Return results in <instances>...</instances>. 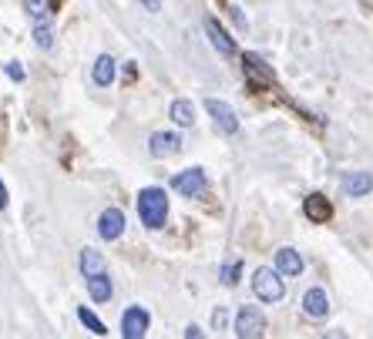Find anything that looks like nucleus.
Returning a JSON list of instances; mask_svg holds the SVG:
<instances>
[{"label":"nucleus","instance_id":"1","mask_svg":"<svg viewBox=\"0 0 373 339\" xmlns=\"http://www.w3.org/2000/svg\"><path fill=\"white\" fill-rule=\"evenodd\" d=\"M138 215L148 229H162L169 222V195L162 188H145L138 195Z\"/></svg>","mask_w":373,"mask_h":339},{"label":"nucleus","instance_id":"2","mask_svg":"<svg viewBox=\"0 0 373 339\" xmlns=\"http://www.w3.org/2000/svg\"><path fill=\"white\" fill-rule=\"evenodd\" d=\"M252 293L259 295V303H280L286 295V286H282V272L280 269H256L252 276Z\"/></svg>","mask_w":373,"mask_h":339},{"label":"nucleus","instance_id":"3","mask_svg":"<svg viewBox=\"0 0 373 339\" xmlns=\"http://www.w3.org/2000/svg\"><path fill=\"white\" fill-rule=\"evenodd\" d=\"M266 333V316L256 306H242L235 312V336L242 339H259Z\"/></svg>","mask_w":373,"mask_h":339},{"label":"nucleus","instance_id":"4","mask_svg":"<svg viewBox=\"0 0 373 339\" xmlns=\"http://www.w3.org/2000/svg\"><path fill=\"white\" fill-rule=\"evenodd\" d=\"M205 111L212 114V121H216V128L222 135H235V131H239V118H235L233 105H225V101H218V98H209V101H205Z\"/></svg>","mask_w":373,"mask_h":339},{"label":"nucleus","instance_id":"5","mask_svg":"<svg viewBox=\"0 0 373 339\" xmlns=\"http://www.w3.org/2000/svg\"><path fill=\"white\" fill-rule=\"evenodd\" d=\"M148 309H141V306H128L122 312V336L124 339H141L145 333H148Z\"/></svg>","mask_w":373,"mask_h":339},{"label":"nucleus","instance_id":"6","mask_svg":"<svg viewBox=\"0 0 373 339\" xmlns=\"http://www.w3.org/2000/svg\"><path fill=\"white\" fill-rule=\"evenodd\" d=\"M171 188H175L178 195H185V199H195V195H202L205 192V171L202 168L178 171V175L171 178Z\"/></svg>","mask_w":373,"mask_h":339},{"label":"nucleus","instance_id":"7","mask_svg":"<svg viewBox=\"0 0 373 339\" xmlns=\"http://www.w3.org/2000/svg\"><path fill=\"white\" fill-rule=\"evenodd\" d=\"M98 235L105 239V242H118L124 235V212L122 208H105L101 215H98Z\"/></svg>","mask_w":373,"mask_h":339},{"label":"nucleus","instance_id":"8","mask_svg":"<svg viewBox=\"0 0 373 339\" xmlns=\"http://www.w3.org/2000/svg\"><path fill=\"white\" fill-rule=\"evenodd\" d=\"M148 152L152 158H169V154L182 152V135L178 131H155L152 141H148Z\"/></svg>","mask_w":373,"mask_h":339},{"label":"nucleus","instance_id":"9","mask_svg":"<svg viewBox=\"0 0 373 339\" xmlns=\"http://www.w3.org/2000/svg\"><path fill=\"white\" fill-rule=\"evenodd\" d=\"M303 312L310 316V319H327L329 316V295L327 289H320V286H313L303 293Z\"/></svg>","mask_w":373,"mask_h":339},{"label":"nucleus","instance_id":"10","mask_svg":"<svg viewBox=\"0 0 373 339\" xmlns=\"http://www.w3.org/2000/svg\"><path fill=\"white\" fill-rule=\"evenodd\" d=\"M340 185L350 199H363V195H370L373 192V175L370 171H346V175L340 178Z\"/></svg>","mask_w":373,"mask_h":339},{"label":"nucleus","instance_id":"11","mask_svg":"<svg viewBox=\"0 0 373 339\" xmlns=\"http://www.w3.org/2000/svg\"><path fill=\"white\" fill-rule=\"evenodd\" d=\"M205 31H209V41L216 44L218 54L233 58V54H235V41H233V37H229L225 31H222V24H218L216 17H205Z\"/></svg>","mask_w":373,"mask_h":339},{"label":"nucleus","instance_id":"12","mask_svg":"<svg viewBox=\"0 0 373 339\" xmlns=\"http://www.w3.org/2000/svg\"><path fill=\"white\" fill-rule=\"evenodd\" d=\"M303 212H306V218H310V222H329V215H333V205L327 201V195H306V201H303Z\"/></svg>","mask_w":373,"mask_h":339},{"label":"nucleus","instance_id":"13","mask_svg":"<svg viewBox=\"0 0 373 339\" xmlns=\"http://www.w3.org/2000/svg\"><path fill=\"white\" fill-rule=\"evenodd\" d=\"M276 269H280L282 276H303L299 252H296V248H280V252H276Z\"/></svg>","mask_w":373,"mask_h":339},{"label":"nucleus","instance_id":"14","mask_svg":"<svg viewBox=\"0 0 373 339\" xmlns=\"http://www.w3.org/2000/svg\"><path fill=\"white\" fill-rule=\"evenodd\" d=\"M169 114H171V121L178 124V128H192V124H195V105H192V101H185V98L171 101Z\"/></svg>","mask_w":373,"mask_h":339},{"label":"nucleus","instance_id":"15","mask_svg":"<svg viewBox=\"0 0 373 339\" xmlns=\"http://www.w3.org/2000/svg\"><path fill=\"white\" fill-rule=\"evenodd\" d=\"M91 77H94V84H98V88H108L111 81H114V58H111V54H101V58L94 61Z\"/></svg>","mask_w":373,"mask_h":339},{"label":"nucleus","instance_id":"16","mask_svg":"<svg viewBox=\"0 0 373 339\" xmlns=\"http://www.w3.org/2000/svg\"><path fill=\"white\" fill-rule=\"evenodd\" d=\"M98 272H105V259L98 255V248H81V276L91 279Z\"/></svg>","mask_w":373,"mask_h":339},{"label":"nucleus","instance_id":"17","mask_svg":"<svg viewBox=\"0 0 373 339\" xmlns=\"http://www.w3.org/2000/svg\"><path fill=\"white\" fill-rule=\"evenodd\" d=\"M88 295H91L94 303H108L111 299V279L105 272H98V276L88 279Z\"/></svg>","mask_w":373,"mask_h":339},{"label":"nucleus","instance_id":"18","mask_svg":"<svg viewBox=\"0 0 373 339\" xmlns=\"http://www.w3.org/2000/svg\"><path fill=\"white\" fill-rule=\"evenodd\" d=\"M242 67H246V74L252 77V81H263V84H273V71H269V67H266V64L259 61L256 54H246V58H242Z\"/></svg>","mask_w":373,"mask_h":339},{"label":"nucleus","instance_id":"19","mask_svg":"<svg viewBox=\"0 0 373 339\" xmlns=\"http://www.w3.org/2000/svg\"><path fill=\"white\" fill-rule=\"evenodd\" d=\"M78 319L88 326V333H94V336H105V333H108V329H105V323L94 316L91 309H78Z\"/></svg>","mask_w":373,"mask_h":339},{"label":"nucleus","instance_id":"20","mask_svg":"<svg viewBox=\"0 0 373 339\" xmlns=\"http://www.w3.org/2000/svg\"><path fill=\"white\" fill-rule=\"evenodd\" d=\"M239 272H242V262L222 265V286H235V282H239Z\"/></svg>","mask_w":373,"mask_h":339},{"label":"nucleus","instance_id":"21","mask_svg":"<svg viewBox=\"0 0 373 339\" xmlns=\"http://www.w3.org/2000/svg\"><path fill=\"white\" fill-rule=\"evenodd\" d=\"M51 34H54V31H51L47 24H44V27H37V31H34V44H37V47H44V51H47V47L54 44V37H51Z\"/></svg>","mask_w":373,"mask_h":339},{"label":"nucleus","instance_id":"22","mask_svg":"<svg viewBox=\"0 0 373 339\" xmlns=\"http://www.w3.org/2000/svg\"><path fill=\"white\" fill-rule=\"evenodd\" d=\"M44 11H47V0H27V14L37 20V17H44Z\"/></svg>","mask_w":373,"mask_h":339},{"label":"nucleus","instance_id":"23","mask_svg":"<svg viewBox=\"0 0 373 339\" xmlns=\"http://www.w3.org/2000/svg\"><path fill=\"white\" fill-rule=\"evenodd\" d=\"M4 71H7V74L14 77V81H24V67H20V64H7Z\"/></svg>","mask_w":373,"mask_h":339},{"label":"nucleus","instance_id":"24","mask_svg":"<svg viewBox=\"0 0 373 339\" xmlns=\"http://www.w3.org/2000/svg\"><path fill=\"white\" fill-rule=\"evenodd\" d=\"M141 7H145V11H152V14H158V11H162V0H138Z\"/></svg>","mask_w":373,"mask_h":339},{"label":"nucleus","instance_id":"25","mask_svg":"<svg viewBox=\"0 0 373 339\" xmlns=\"http://www.w3.org/2000/svg\"><path fill=\"white\" fill-rule=\"evenodd\" d=\"M212 323H216V329H222V326H225V309H216V316H212Z\"/></svg>","mask_w":373,"mask_h":339},{"label":"nucleus","instance_id":"26","mask_svg":"<svg viewBox=\"0 0 373 339\" xmlns=\"http://www.w3.org/2000/svg\"><path fill=\"white\" fill-rule=\"evenodd\" d=\"M185 336H188V339H199V336H202V329H199V326H188Z\"/></svg>","mask_w":373,"mask_h":339},{"label":"nucleus","instance_id":"27","mask_svg":"<svg viewBox=\"0 0 373 339\" xmlns=\"http://www.w3.org/2000/svg\"><path fill=\"white\" fill-rule=\"evenodd\" d=\"M0 208H7V188H4V182H0Z\"/></svg>","mask_w":373,"mask_h":339}]
</instances>
